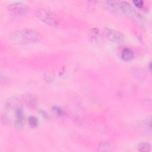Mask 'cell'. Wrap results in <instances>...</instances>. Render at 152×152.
I'll list each match as a JSON object with an SVG mask.
<instances>
[{
  "label": "cell",
  "instance_id": "cell-7",
  "mask_svg": "<svg viewBox=\"0 0 152 152\" xmlns=\"http://www.w3.org/2000/svg\"><path fill=\"white\" fill-rule=\"evenodd\" d=\"M22 100L24 104L30 108L34 109L36 106V97L35 96L31 93L25 94L22 97Z\"/></svg>",
  "mask_w": 152,
  "mask_h": 152
},
{
  "label": "cell",
  "instance_id": "cell-19",
  "mask_svg": "<svg viewBox=\"0 0 152 152\" xmlns=\"http://www.w3.org/2000/svg\"><path fill=\"white\" fill-rule=\"evenodd\" d=\"M40 112H41V114H42V115L44 118H46V117L48 116L47 113H46L45 111H42V110H41Z\"/></svg>",
  "mask_w": 152,
  "mask_h": 152
},
{
  "label": "cell",
  "instance_id": "cell-8",
  "mask_svg": "<svg viewBox=\"0 0 152 152\" xmlns=\"http://www.w3.org/2000/svg\"><path fill=\"white\" fill-rule=\"evenodd\" d=\"M14 111L15 116L14 125L15 127H17V128H21L23 125V122L24 120V112L21 106L18 107Z\"/></svg>",
  "mask_w": 152,
  "mask_h": 152
},
{
  "label": "cell",
  "instance_id": "cell-16",
  "mask_svg": "<svg viewBox=\"0 0 152 152\" xmlns=\"http://www.w3.org/2000/svg\"><path fill=\"white\" fill-rule=\"evenodd\" d=\"M144 124L147 127V128L149 129V130H151V117H147L145 121H144Z\"/></svg>",
  "mask_w": 152,
  "mask_h": 152
},
{
  "label": "cell",
  "instance_id": "cell-6",
  "mask_svg": "<svg viewBox=\"0 0 152 152\" xmlns=\"http://www.w3.org/2000/svg\"><path fill=\"white\" fill-rule=\"evenodd\" d=\"M20 106L21 103L20 100L14 96L8 99L5 103V108L7 110H15L16 109Z\"/></svg>",
  "mask_w": 152,
  "mask_h": 152
},
{
  "label": "cell",
  "instance_id": "cell-20",
  "mask_svg": "<svg viewBox=\"0 0 152 152\" xmlns=\"http://www.w3.org/2000/svg\"><path fill=\"white\" fill-rule=\"evenodd\" d=\"M151 63H150V64H149L148 68H149V69H150V71L151 70Z\"/></svg>",
  "mask_w": 152,
  "mask_h": 152
},
{
  "label": "cell",
  "instance_id": "cell-2",
  "mask_svg": "<svg viewBox=\"0 0 152 152\" xmlns=\"http://www.w3.org/2000/svg\"><path fill=\"white\" fill-rule=\"evenodd\" d=\"M36 15L40 21L50 27L57 28L61 25V21L59 15L50 10H37Z\"/></svg>",
  "mask_w": 152,
  "mask_h": 152
},
{
  "label": "cell",
  "instance_id": "cell-11",
  "mask_svg": "<svg viewBox=\"0 0 152 152\" xmlns=\"http://www.w3.org/2000/svg\"><path fill=\"white\" fill-rule=\"evenodd\" d=\"M134 54L133 51L129 48H125L121 53V58L125 61H129L134 58Z\"/></svg>",
  "mask_w": 152,
  "mask_h": 152
},
{
  "label": "cell",
  "instance_id": "cell-10",
  "mask_svg": "<svg viewBox=\"0 0 152 152\" xmlns=\"http://www.w3.org/2000/svg\"><path fill=\"white\" fill-rule=\"evenodd\" d=\"M106 7L109 11L115 13L119 14L121 12L120 8V2L118 1H107L106 2Z\"/></svg>",
  "mask_w": 152,
  "mask_h": 152
},
{
  "label": "cell",
  "instance_id": "cell-17",
  "mask_svg": "<svg viewBox=\"0 0 152 152\" xmlns=\"http://www.w3.org/2000/svg\"><path fill=\"white\" fill-rule=\"evenodd\" d=\"M133 3L134 4V5L137 7L138 8H141L143 7V4H144V2L142 1H138V0H137V1H133Z\"/></svg>",
  "mask_w": 152,
  "mask_h": 152
},
{
  "label": "cell",
  "instance_id": "cell-4",
  "mask_svg": "<svg viewBox=\"0 0 152 152\" xmlns=\"http://www.w3.org/2000/svg\"><path fill=\"white\" fill-rule=\"evenodd\" d=\"M119 2L121 12L124 13L128 17L133 18L137 23L142 21V17L129 2L126 1H121Z\"/></svg>",
  "mask_w": 152,
  "mask_h": 152
},
{
  "label": "cell",
  "instance_id": "cell-18",
  "mask_svg": "<svg viewBox=\"0 0 152 152\" xmlns=\"http://www.w3.org/2000/svg\"><path fill=\"white\" fill-rule=\"evenodd\" d=\"M53 110L58 115H62L64 113V111H63L61 109H60L59 107H53Z\"/></svg>",
  "mask_w": 152,
  "mask_h": 152
},
{
  "label": "cell",
  "instance_id": "cell-1",
  "mask_svg": "<svg viewBox=\"0 0 152 152\" xmlns=\"http://www.w3.org/2000/svg\"><path fill=\"white\" fill-rule=\"evenodd\" d=\"M11 42L16 45H27L39 42L42 39L40 33L33 29L23 28L11 33L9 36Z\"/></svg>",
  "mask_w": 152,
  "mask_h": 152
},
{
  "label": "cell",
  "instance_id": "cell-13",
  "mask_svg": "<svg viewBox=\"0 0 152 152\" xmlns=\"http://www.w3.org/2000/svg\"><path fill=\"white\" fill-rule=\"evenodd\" d=\"M138 149V151L141 152H148L151 150V145L149 143L147 142H141L139 144Z\"/></svg>",
  "mask_w": 152,
  "mask_h": 152
},
{
  "label": "cell",
  "instance_id": "cell-14",
  "mask_svg": "<svg viewBox=\"0 0 152 152\" xmlns=\"http://www.w3.org/2000/svg\"><path fill=\"white\" fill-rule=\"evenodd\" d=\"M28 122L31 128H36L39 125V121L37 118L34 116H30L28 118Z\"/></svg>",
  "mask_w": 152,
  "mask_h": 152
},
{
  "label": "cell",
  "instance_id": "cell-15",
  "mask_svg": "<svg viewBox=\"0 0 152 152\" xmlns=\"http://www.w3.org/2000/svg\"><path fill=\"white\" fill-rule=\"evenodd\" d=\"M43 77H44V80L46 82L50 83V82H52L54 80L55 75L52 72H47V73L45 74Z\"/></svg>",
  "mask_w": 152,
  "mask_h": 152
},
{
  "label": "cell",
  "instance_id": "cell-3",
  "mask_svg": "<svg viewBox=\"0 0 152 152\" xmlns=\"http://www.w3.org/2000/svg\"><path fill=\"white\" fill-rule=\"evenodd\" d=\"M8 11L10 14L15 18L26 15L30 10L29 7L22 2H14L8 5Z\"/></svg>",
  "mask_w": 152,
  "mask_h": 152
},
{
  "label": "cell",
  "instance_id": "cell-5",
  "mask_svg": "<svg viewBox=\"0 0 152 152\" xmlns=\"http://www.w3.org/2000/svg\"><path fill=\"white\" fill-rule=\"evenodd\" d=\"M102 32L104 36L112 42L119 43L123 40V35L116 30L109 27H104L103 28Z\"/></svg>",
  "mask_w": 152,
  "mask_h": 152
},
{
  "label": "cell",
  "instance_id": "cell-12",
  "mask_svg": "<svg viewBox=\"0 0 152 152\" xmlns=\"http://www.w3.org/2000/svg\"><path fill=\"white\" fill-rule=\"evenodd\" d=\"M88 37L92 41H97L100 37V32L98 28H93L88 33Z\"/></svg>",
  "mask_w": 152,
  "mask_h": 152
},
{
  "label": "cell",
  "instance_id": "cell-9",
  "mask_svg": "<svg viewBox=\"0 0 152 152\" xmlns=\"http://www.w3.org/2000/svg\"><path fill=\"white\" fill-rule=\"evenodd\" d=\"M115 143L111 141H105L99 143L97 147L98 151H113L115 150Z\"/></svg>",
  "mask_w": 152,
  "mask_h": 152
}]
</instances>
